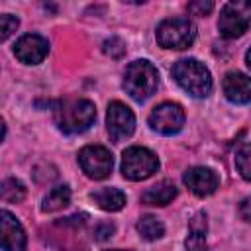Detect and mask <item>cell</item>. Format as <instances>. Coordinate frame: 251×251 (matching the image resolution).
Masks as SVG:
<instances>
[{
	"label": "cell",
	"instance_id": "cell-11",
	"mask_svg": "<svg viewBox=\"0 0 251 251\" xmlns=\"http://www.w3.org/2000/svg\"><path fill=\"white\" fill-rule=\"evenodd\" d=\"M0 233H2V251H25V231L14 214L2 210L0 214Z\"/></svg>",
	"mask_w": 251,
	"mask_h": 251
},
{
	"label": "cell",
	"instance_id": "cell-10",
	"mask_svg": "<svg viewBox=\"0 0 251 251\" xmlns=\"http://www.w3.org/2000/svg\"><path fill=\"white\" fill-rule=\"evenodd\" d=\"M49 53V43L37 33L22 35L14 45V55L25 65H39Z\"/></svg>",
	"mask_w": 251,
	"mask_h": 251
},
{
	"label": "cell",
	"instance_id": "cell-16",
	"mask_svg": "<svg viewBox=\"0 0 251 251\" xmlns=\"http://www.w3.org/2000/svg\"><path fill=\"white\" fill-rule=\"evenodd\" d=\"M94 204L106 212H118L126 206V194L118 188H100L90 194Z\"/></svg>",
	"mask_w": 251,
	"mask_h": 251
},
{
	"label": "cell",
	"instance_id": "cell-24",
	"mask_svg": "<svg viewBox=\"0 0 251 251\" xmlns=\"http://www.w3.org/2000/svg\"><path fill=\"white\" fill-rule=\"evenodd\" d=\"M112 233H114V226L106 222V224H100V226L94 229V239H98V241H104V239L112 237Z\"/></svg>",
	"mask_w": 251,
	"mask_h": 251
},
{
	"label": "cell",
	"instance_id": "cell-5",
	"mask_svg": "<svg viewBox=\"0 0 251 251\" xmlns=\"http://www.w3.org/2000/svg\"><path fill=\"white\" fill-rule=\"evenodd\" d=\"M251 25V2L231 0L224 4L218 20V29L226 39H235L247 31Z\"/></svg>",
	"mask_w": 251,
	"mask_h": 251
},
{
	"label": "cell",
	"instance_id": "cell-21",
	"mask_svg": "<svg viewBox=\"0 0 251 251\" xmlns=\"http://www.w3.org/2000/svg\"><path fill=\"white\" fill-rule=\"evenodd\" d=\"M18 25H20V20H18L16 16H12V14H2V16H0V39L6 41V39L18 29Z\"/></svg>",
	"mask_w": 251,
	"mask_h": 251
},
{
	"label": "cell",
	"instance_id": "cell-7",
	"mask_svg": "<svg viewBox=\"0 0 251 251\" xmlns=\"http://www.w3.org/2000/svg\"><path fill=\"white\" fill-rule=\"evenodd\" d=\"M78 165L88 178L104 180L110 176L114 159L112 153L102 145H86L78 151Z\"/></svg>",
	"mask_w": 251,
	"mask_h": 251
},
{
	"label": "cell",
	"instance_id": "cell-13",
	"mask_svg": "<svg viewBox=\"0 0 251 251\" xmlns=\"http://www.w3.org/2000/svg\"><path fill=\"white\" fill-rule=\"evenodd\" d=\"M222 90L226 94V98L231 104H247L251 102V78L243 73L231 71L224 76L222 82Z\"/></svg>",
	"mask_w": 251,
	"mask_h": 251
},
{
	"label": "cell",
	"instance_id": "cell-8",
	"mask_svg": "<svg viewBox=\"0 0 251 251\" xmlns=\"http://www.w3.org/2000/svg\"><path fill=\"white\" fill-rule=\"evenodd\" d=\"M149 126L163 135L178 133L184 126V110L175 102H163L149 114Z\"/></svg>",
	"mask_w": 251,
	"mask_h": 251
},
{
	"label": "cell",
	"instance_id": "cell-4",
	"mask_svg": "<svg viewBox=\"0 0 251 251\" xmlns=\"http://www.w3.org/2000/svg\"><path fill=\"white\" fill-rule=\"evenodd\" d=\"M157 43L163 49H186L196 37V27L188 18H169L157 25Z\"/></svg>",
	"mask_w": 251,
	"mask_h": 251
},
{
	"label": "cell",
	"instance_id": "cell-19",
	"mask_svg": "<svg viewBox=\"0 0 251 251\" xmlns=\"http://www.w3.org/2000/svg\"><path fill=\"white\" fill-rule=\"evenodd\" d=\"M0 194H2L4 202H22L25 198V186L18 178H6L2 182Z\"/></svg>",
	"mask_w": 251,
	"mask_h": 251
},
{
	"label": "cell",
	"instance_id": "cell-18",
	"mask_svg": "<svg viewBox=\"0 0 251 251\" xmlns=\"http://www.w3.org/2000/svg\"><path fill=\"white\" fill-rule=\"evenodd\" d=\"M137 231H139V235H141L143 239H147V241H155V239H161V237H163V233H165V226L161 224L159 218L147 214V216H143V218L137 222Z\"/></svg>",
	"mask_w": 251,
	"mask_h": 251
},
{
	"label": "cell",
	"instance_id": "cell-3",
	"mask_svg": "<svg viewBox=\"0 0 251 251\" xmlns=\"http://www.w3.org/2000/svg\"><path fill=\"white\" fill-rule=\"evenodd\" d=\"M96 120V108L90 100L65 102L55 110V122L65 133H82Z\"/></svg>",
	"mask_w": 251,
	"mask_h": 251
},
{
	"label": "cell",
	"instance_id": "cell-1",
	"mask_svg": "<svg viewBox=\"0 0 251 251\" xmlns=\"http://www.w3.org/2000/svg\"><path fill=\"white\" fill-rule=\"evenodd\" d=\"M173 78L192 98H206L212 92V75L198 59H180L173 65Z\"/></svg>",
	"mask_w": 251,
	"mask_h": 251
},
{
	"label": "cell",
	"instance_id": "cell-25",
	"mask_svg": "<svg viewBox=\"0 0 251 251\" xmlns=\"http://www.w3.org/2000/svg\"><path fill=\"white\" fill-rule=\"evenodd\" d=\"M239 214H241V218H243L245 222L251 224V196L245 198V200L239 204Z\"/></svg>",
	"mask_w": 251,
	"mask_h": 251
},
{
	"label": "cell",
	"instance_id": "cell-6",
	"mask_svg": "<svg viewBox=\"0 0 251 251\" xmlns=\"http://www.w3.org/2000/svg\"><path fill=\"white\" fill-rule=\"evenodd\" d=\"M159 169V159L147 147H127L122 155V175L129 180H145Z\"/></svg>",
	"mask_w": 251,
	"mask_h": 251
},
{
	"label": "cell",
	"instance_id": "cell-2",
	"mask_svg": "<svg viewBox=\"0 0 251 251\" xmlns=\"http://www.w3.org/2000/svg\"><path fill=\"white\" fill-rule=\"evenodd\" d=\"M157 86H159V75L149 61L139 59L127 65L124 73V88L133 100L137 102L147 100L157 90Z\"/></svg>",
	"mask_w": 251,
	"mask_h": 251
},
{
	"label": "cell",
	"instance_id": "cell-27",
	"mask_svg": "<svg viewBox=\"0 0 251 251\" xmlns=\"http://www.w3.org/2000/svg\"><path fill=\"white\" fill-rule=\"evenodd\" d=\"M106 251H131V249H106Z\"/></svg>",
	"mask_w": 251,
	"mask_h": 251
},
{
	"label": "cell",
	"instance_id": "cell-22",
	"mask_svg": "<svg viewBox=\"0 0 251 251\" xmlns=\"http://www.w3.org/2000/svg\"><path fill=\"white\" fill-rule=\"evenodd\" d=\"M102 49L106 55L114 57V59H120L124 53H126V43L120 39V37H110L102 43Z\"/></svg>",
	"mask_w": 251,
	"mask_h": 251
},
{
	"label": "cell",
	"instance_id": "cell-17",
	"mask_svg": "<svg viewBox=\"0 0 251 251\" xmlns=\"http://www.w3.org/2000/svg\"><path fill=\"white\" fill-rule=\"evenodd\" d=\"M69 202H71V188H69L67 184L55 186V188L49 190L47 196L43 198L41 210H43V212H57V210H63L65 206H69Z\"/></svg>",
	"mask_w": 251,
	"mask_h": 251
},
{
	"label": "cell",
	"instance_id": "cell-9",
	"mask_svg": "<svg viewBox=\"0 0 251 251\" xmlns=\"http://www.w3.org/2000/svg\"><path fill=\"white\" fill-rule=\"evenodd\" d=\"M106 127H108V133H110L112 141L127 139L133 133V129H135V116H133V112L124 102L114 100L108 106Z\"/></svg>",
	"mask_w": 251,
	"mask_h": 251
},
{
	"label": "cell",
	"instance_id": "cell-20",
	"mask_svg": "<svg viewBox=\"0 0 251 251\" xmlns=\"http://www.w3.org/2000/svg\"><path fill=\"white\" fill-rule=\"evenodd\" d=\"M235 169L241 178L251 182V143H245L235 153Z\"/></svg>",
	"mask_w": 251,
	"mask_h": 251
},
{
	"label": "cell",
	"instance_id": "cell-23",
	"mask_svg": "<svg viewBox=\"0 0 251 251\" xmlns=\"http://www.w3.org/2000/svg\"><path fill=\"white\" fill-rule=\"evenodd\" d=\"M212 8H214V2H210V0H200V2H190L188 4V12H192L194 16H208L210 12H212Z\"/></svg>",
	"mask_w": 251,
	"mask_h": 251
},
{
	"label": "cell",
	"instance_id": "cell-14",
	"mask_svg": "<svg viewBox=\"0 0 251 251\" xmlns=\"http://www.w3.org/2000/svg\"><path fill=\"white\" fill-rule=\"evenodd\" d=\"M176 198V186L171 180H161L141 194V202L147 206H167Z\"/></svg>",
	"mask_w": 251,
	"mask_h": 251
},
{
	"label": "cell",
	"instance_id": "cell-15",
	"mask_svg": "<svg viewBox=\"0 0 251 251\" xmlns=\"http://www.w3.org/2000/svg\"><path fill=\"white\" fill-rule=\"evenodd\" d=\"M206 231H208V224H206V214L198 212L188 226V237H186V251H208L206 247Z\"/></svg>",
	"mask_w": 251,
	"mask_h": 251
},
{
	"label": "cell",
	"instance_id": "cell-12",
	"mask_svg": "<svg viewBox=\"0 0 251 251\" xmlns=\"http://www.w3.org/2000/svg\"><path fill=\"white\" fill-rule=\"evenodd\" d=\"M182 180L190 188L192 194L202 196V198L214 194L216 188H218V184H220L218 175L212 169H208V167H192V169H188L184 173Z\"/></svg>",
	"mask_w": 251,
	"mask_h": 251
},
{
	"label": "cell",
	"instance_id": "cell-26",
	"mask_svg": "<svg viewBox=\"0 0 251 251\" xmlns=\"http://www.w3.org/2000/svg\"><path fill=\"white\" fill-rule=\"evenodd\" d=\"M245 63H247V67L251 69V47H249L247 53H245Z\"/></svg>",
	"mask_w": 251,
	"mask_h": 251
}]
</instances>
